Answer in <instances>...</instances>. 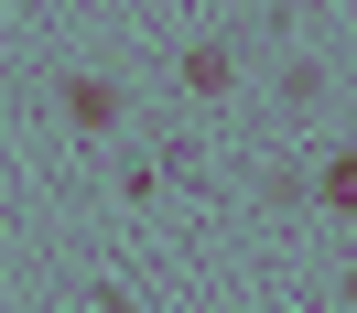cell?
<instances>
[{
  "label": "cell",
  "mask_w": 357,
  "mask_h": 313,
  "mask_svg": "<svg viewBox=\"0 0 357 313\" xmlns=\"http://www.w3.org/2000/svg\"><path fill=\"white\" fill-rule=\"evenodd\" d=\"M54 97H66V130H119V87H109V76H66V87H54Z\"/></svg>",
  "instance_id": "6da1fadb"
},
{
  "label": "cell",
  "mask_w": 357,
  "mask_h": 313,
  "mask_svg": "<svg viewBox=\"0 0 357 313\" xmlns=\"http://www.w3.org/2000/svg\"><path fill=\"white\" fill-rule=\"evenodd\" d=\"M184 87H195V97H227V87H238V54H227V44H195V54H184Z\"/></svg>",
  "instance_id": "7a4b0ae2"
},
{
  "label": "cell",
  "mask_w": 357,
  "mask_h": 313,
  "mask_svg": "<svg viewBox=\"0 0 357 313\" xmlns=\"http://www.w3.org/2000/svg\"><path fill=\"white\" fill-rule=\"evenodd\" d=\"M314 195H325L335 216H357V152H325V173H314Z\"/></svg>",
  "instance_id": "3957f363"
},
{
  "label": "cell",
  "mask_w": 357,
  "mask_h": 313,
  "mask_svg": "<svg viewBox=\"0 0 357 313\" xmlns=\"http://www.w3.org/2000/svg\"><path fill=\"white\" fill-rule=\"evenodd\" d=\"M347 303H357V270H347Z\"/></svg>",
  "instance_id": "277c9868"
}]
</instances>
